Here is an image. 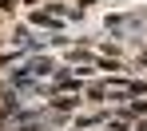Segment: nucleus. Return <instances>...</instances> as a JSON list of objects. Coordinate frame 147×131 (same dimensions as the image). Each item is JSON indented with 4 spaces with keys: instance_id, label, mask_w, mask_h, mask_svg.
Returning <instances> with one entry per match:
<instances>
[{
    "instance_id": "1",
    "label": "nucleus",
    "mask_w": 147,
    "mask_h": 131,
    "mask_svg": "<svg viewBox=\"0 0 147 131\" xmlns=\"http://www.w3.org/2000/svg\"><path fill=\"white\" fill-rule=\"evenodd\" d=\"M139 24H143L139 12H131V16H107V32H111V36H123L127 28H139Z\"/></svg>"
},
{
    "instance_id": "2",
    "label": "nucleus",
    "mask_w": 147,
    "mask_h": 131,
    "mask_svg": "<svg viewBox=\"0 0 147 131\" xmlns=\"http://www.w3.org/2000/svg\"><path fill=\"white\" fill-rule=\"evenodd\" d=\"M32 24H44V28H60V16H56L52 8H40V12H32Z\"/></svg>"
},
{
    "instance_id": "3",
    "label": "nucleus",
    "mask_w": 147,
    "mask_h": 131,
    "mask_svg": "<svg viewBox=\"0 0 147 131\" xmlns=\"http://www.w3.org/2000/svg\"><path fill=\"white\" fill-rule=\"evenodd\" d=\"M28 72H32V76H52V60H48V56H44V60H32Z\"/></svg>"
},
{
    "instance_id": "4",
    "label": "nucleus",
    "mask_w": 147,
    "mask_h": 131,
    "mask_svg": "<svg viewBox=\"0 0 147 131\" xmlns=\"http://www.w3.org/2000/svg\"><path fill=\"white\" fill-rule=\"evenodd\" d=\"M72 103H80V99H68V95H56V107H60V111H68Z\"/></svg>"
},
{
    "instance_id": "5",
    "label": "nucleus",
    "mask_w": 147,
    "mask_h": 131,
    "mask_svg": "<svg viewBox=\"0 0 147 131\" xmlns=\"http://www.w3.org/2000/svg\"><path fill=\"white\" fill-rule=\"evenodd\" d=\"M4 64H8V56H0V68H4Z\"/></svg>"
},
{
    "instance_id": "6",
    "label": "nucleus",
    "mask_w": 147,
    "mask_h": 131,
    "mask_svg": "<svg viewBox=\"0 0 147 131\" xmlns=\"http://www.w3.org/2000/svg\"><path fill=\"white\" fill-rule=\"evenodd\" d=\"M139 131H147V123H143V127H139Z\"/></svg>"
}]
</instances>
